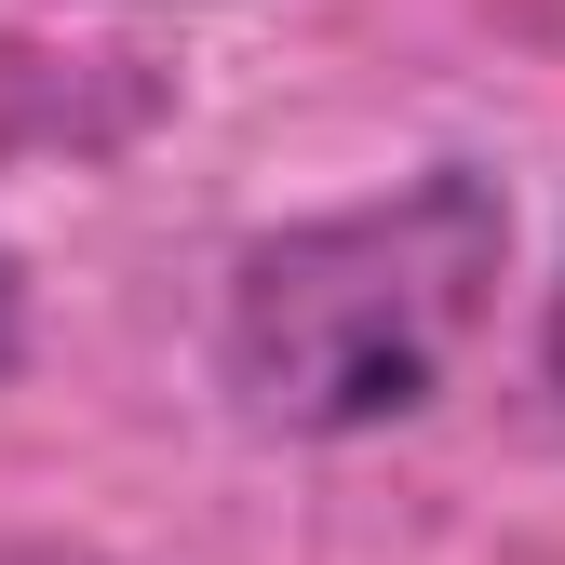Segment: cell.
<instances>
[{"mask_svg": "<svg viewBox=\"0 0 565 565\" xmlns=\"http://www.w3.org/2000/svg\"><path fill=\"white\" fill-rule=\"evenodd\" d=\"M41 565H54V552H41Z\"/></svg>", "mask_w": 565, "mask_h": 565, "instance_id": "4", "label": "cell"}, {"mask_svg": "<svg viewBox=\"0 0 565 565\" xmlns=\"http://www.w3.org/2000/svg\"><path fill=\"white\" fill-rule=\"evenodd\" d=\"M14 337H28V282H14V256H0V364H14Z\"/></svg>", "mask_w": 565, "mask_h": 565, "instance_id": "2", "label": "cell"}, {"mask_svg": "<svg viewBox=\"0 0 565 565\" xmlns=\"http://www.w3.org/2000/svg\"><path fill=\"white\" fill-rule=\"evenodd\" d=\"M499 256H512V202L471 162H431L391 202H350L310 230H269L230 269V323H216L230 391L269 431H377L431 404V377L471 350Z\"/></svg>", "mask_w": 565, "mask_h": 565, "instance_id": "1", "label": "cell"}, {"mask_svg": "<svg viewBox=\"0 0 565 565\" xmlns=\"http://www.w3.org/2000/svg\"><path fill=\"white\" fill-rule=\"evenodd\" d=\"M552 364H565V297H552Z\"/></svg>", "mask_w": 565, "mask_h": 565, "instance_id": "3", "label": "cell"}]
</instances>
